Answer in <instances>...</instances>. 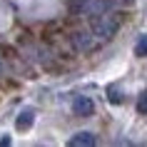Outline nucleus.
<instances>
[{
    "instance_id": "obj_1",
    "label": "nucleus",
    "mask_w": 147,
    "mask_h": 147,
    "mask_svg": "<svg viewBox=\"0 0 147 147\" xmlns=\"http://www.w3.org/2000/svg\"><path fill=\"white\" fill-rule=\"evenodd\" d=\"M120 25H122V15H120V13H115V10L102 13V15H97V20H95V35L100 40H110L117 30H120Z\"/></svg>"
},
{
    "instance_id": "obj_4",
    "label": "nucleus",
    "mask_w": 147,
    "mask_h": 147,
    "mask_svg": "<svg viewBox=\"0 0 147 147\" xmlns=\"http://www.w3.org/2000/svg\"><path fill=\"white\" fill-rule=\"evenodd\" d=\"M32 122H35V110H32V107H28V110H23V112L18 115L15 127H18V130H30V127H32Z\"/></svg>"
},
{
    "instance_id": "obj_7",
    "label": "nucleus",
    "mask_w": 147,
    "mask_h": 147,
    "mask_svg": "<svg viewBox=\"0 0 147 147\" xmlns=\"http://www.w3.org/2000/svg\"><path fill=\"white\" fill-rule=\"evenodd\" d=\"M85 35H87V32H78V35H75V40H78V45L82 47V50H92L95 42H92L90 38H85Z\"/></svg>"
},
{
    "instance_id": "obj_9",
    "label": "nucleus",
    "mask_w": 147,
    "mask_h": 147,
    "mask_svg": "<svg viewBox=\"0 0 147 147\" xmlns=\"http://www.w3.org/2000/svg\"><path fill=\"white\" fill-rule=\"evenodd\" d=\"M137 112H142V115H147V90L137 97Z\"/></svg>"
},
{
    "instance_id": "obj_8",
    "label": "nucleus",
    "mask_w": 147,
    "mask_h": 147,
    "mask_svg": "<svg viewBox=\"0 0 147 147\" xmlns=\"http://www.w3.org/2000/svg\"><path fill=\"white\" fill-rule=\"evenodd\" d=\"M107 97H110V102H115V105H120V102H122V95H120V90H117L115 85L107 87Z\"/></svg>"
},
{
    "instance_id": "obj_10",
    "label": "nucleus",
    "mask_w": 147,
    "mask_h": 147,
    "mask_svg": "<svg viewBox=\"0 0 147 147\" xmlns=\"http://www.w3.org/2000/svg\"><path fill=\"white\" fill-rule=\"evenodd\" d=\"M70 8L75 10V13H80V10L87 8V0H70Z\"/></svg>"
},
{
    "instance_id": "obj_5",
    "label": "nucleus",
    "mask_w": 147,
    "mask_h": 147,
    "mask_svg": "<svg viewBox=\"0 0 147 147\" xmlns=\"http://www.w3.org/2000/svg\"><path fill=\"white\" fill-rule=\"evenodd\" d=\"M112 8H115V0H95V3H92V13H95V15L110 13Z\"/></svg>"
},
{
    "instance_id": "obj_2",
    "label": "nucleus",
    "mask_w": 147,
    "mask_h": 147,
    "mask_svg": "<svg viewBox=\"0 0 147 147\" xmlns=\"http://www.w3.org/2000/svg\"><path fill=\"white\" fill-rule=\"evenodd\" d=\"M72 112L78 117H90L95 112V102L87 97V95H78L75 100H72Z\"/></svg>"
},
{
    "instance_id": "obj_6",
    "label": "nucleus",
    "mask_w": 147,
    "mask_h": 147,
    "mask_svg": "<svg viewBox=\"0 0 147 147\" xmlns=\"http://www.w3.org/2000/svg\"><path fill=\"white\" fill-rule=\"evenodd\" d=\"M135 55L137 57H145L147 55V35H140L137 42H135Z\"/></svg>"
},
{
    "instance_id": "obj_3",
    "label": "nucleus",
    "mask_w": 147,
    "mask_h": 147,
    "mask_svg": "<svg viewBox=\"0 0 147 147\" xmlns=\"http://www.w3.org/2000/svg\"><path fill=\"white\" fill-rule=\"evenodd\" d=\"M97 140H95L92 132H78V135H72L70 137V147H90L95 145Z\"/></svg>"
}]
</instances>
